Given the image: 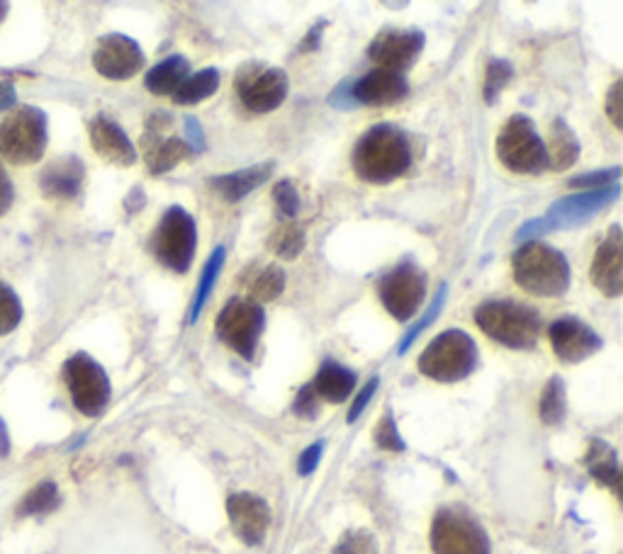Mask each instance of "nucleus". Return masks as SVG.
Returning <instances> with one entry per match:
<instances>
[{
    "label": "nucleus",
    "instance_id": "a878e982",
    "mask_svg": "<svg viewBox=\"0 0 623 554\" xmlns=\"http://www.w3.org/2000/svg\"><path fill=\"white\" fill-rule=\"evenodd\" d=\"M545 156H548V168L553 171H565L570 168L572 163L578 161L580 156V144L575 134L568 127L563 120L553 122L551 130V146H545Z\"/></svg>",
    "mask_w": 623,
    "mask_h": 554
},
{
    "label": "nucleus",
    "instance_id": "f3484780",
    "mask_svg": "<svg viewBox=\"0 0 623 554\" xmlns=\"http://www.w3.org/2000/svg\"><path fill=\"white\" fill-rule=\"evenodd\" d=\"M548 336H551V346L555 350V356L563 362H582L602 348V338L596 336L588 324H582L580 319H572V317L558 319L555 324H551Z\"/></svg>",
    "mask_w": 623,
    "mask_h": 554
},
{
    "label": "nucleus",
    "instance_id": "f03ea898",
    "mask_svg": "<svg viewBox=\"0 0 623 554\" xmlns=\"http://www.w3.org/2000/svg\"><path fill=\"white\" fill-rule=\"evenodd\" d=\"M514 280L535 297H560L570 287V263L560 250L527 242L514 254Z\"/></svg>",
    "mask_w": 623,
    "mask_h": 554
},
{
    "label": "nucleus",
    "instance_id": "2f4dec72",
    "mask_svg": "<svg viewBox=\"0 0 623 554\" xmlns=\"http://www.w3.org/2000/svg\"><path fill=\"white\" fill-rule=\"evenodd\" d=\"M268 246L276 250L280 258H288V260L297 258V256H300V250L305 248V232L293 222L280 224L278 229L273 232Z\"/></svg>",
    "mask_w": 623,
    "mask_h": 554
},
{
    "label": "nucleus",
    "instance_id": "dca6fc26",
    "mask_svg": "<svg viewBox=\"0 0 623 554\" xmlns=\"http://www.w3.org/2000/svg\"><path fill=\"white\" fill-rule=\"evenodd\" d=\"M227 513L234 535L244 545L256 547L264 543L270 525V509L264 499L254 494H232L227 501Z\"/></svg>",
    "mask_w": 623,
    "mask_h": 554
},
{
    "label": "nucleus",
    "instance_id": "09e8293b",
    "mask_svg": "<svg viewBox=\"0 0 623 554\" xmlns=\"http://www.w3.org/2000/svg\"><path fill=\"white\" fill-rule=\"evenodd\" d=\"M8 8H10L8 0H0V22L6 20V16H8Z\"/></svg>",
    "mask_w": 623,
    "mask_h": 554
},
{
    "label": "nucleus",
    "instance_id": "a18cd8bd",
    "mask_svg": "<svg viewBox=\"0 0 623 554\" xmlns=\"http://www.w3.org/2000/svg\"><path fill=\"white\" fill-rule=\"evenodd\" d=\"M321 450H324V443H315L312 448H307L303 452V458H300V474H312L317 470V464H319V458H321Z\"/></svg>",
    "mask_w": 623,
    "mask_h": 554
},
{
    "label": "nucleus",
    "instance_id": "cd10ccee",
    "mask_svg": "<svg viewBox=\"0 0 623 554\" xmlns=\"http://www.w3.org/2000/svg\"><path fill=\"white\" fill-rule=\"evenodd\" d=\"M285 289V273L278 266H266L246 280V293L252 301H273Z\"/></svg>",
    "mask_w": 623,
    "mask_h": 554
},
{
    "label": "nucleus",
    "instance_id": "6e6552de",
    "mask_svg": "<svg viewBox=\"0 0 623 554\" xmlns=\"http://www.w3.org/2000/svg\"><path fill=\"white\" fill-rule=\"evenodd\" d=\"M266 314L256 301L229 299L217 317V336L242 358L252 360L258 338L264 334Z\"/></svg>",
    "mask_w": 623,
    "mask_h": 554
},
{
    "label": "nucleus",
    "instance_id": "4468645a",
    "mask_svg": "<svg viewBox=\"0 0 623 554\" xmlns=\"http://www.w3.org/2000/svg\"><path fill=\"white\" fill-rule=\"evenodd\" d=\"M619 193H621V187H619V183H614L606 187H596V191H582L578 195L558 199V203L551 207V212H548L541 219L545 232L560 229V226H575V224L592 219L596 212H602L604 207L616 203Z\"/></svg>",
    "mask_w": 623,
    "mask_h": 554
},
{
    "label": "nucleus",
    "instance_id": "20e7f679",
    "mask_svg": "<svg viewBox=\"0 0 623 554\" xmlns=\"http://www.w3.org/2000/svg\"><path fill=\"white\" fill-rule=\"evenodd\" d=\"M47 115L40 107H18L0 122V156L12 166H32L47 151Z\"/></svg>",
    "mask_w": 623,
    "mask_h": 554
},
{
    "label": "nucleus",
    "instance_id": "7ed1b4c3",
    "mask_svg": "<svg viewBox=\"0 0 623 554\" xmlns=\"http://www.w3.org/2000/svg\"><path fill=\"white\" fill-rule=\"evenodd\" d=\"M476 321L484 336L514 350L533 348L541 336L539 314L512 299L484 301L476 311Z\"/></svg>",
    "mask_w": 623,
    "mask_h": 554
},
{
    "label": "nucleus",
    "instance_id": "ea45409f",
    "mask_svg": "<svg viewBox=\"0 0 623 554\" xmlns=\"http://www.w3.org/2000/svg\"><path fill=\"white\" fill-rule=\"evenodd\" d=\"M376 443L382 450H390V452H402L405 450V440L400 438V433H397V425H395L390 416H385V419L380 421L378 431H376Z\"/></svg>",
    "mask_w": 623,
    "mask_h": 554
},
{
    "label": "nucleus",
    "instance_id": "f8f14e48",
    "mask_svg": "<svg viewBox=\"0 0 623 554\" xmlns=\"http://www.w3.org/2000/svg\"><path fill=\"white\" fill-rule=\"evenodd\" d=\"M239 98L244 107L256 115L278 110L288 98V75L283 69L252 66L239 79Z\"/></svg>",
    "mask_w": 623,
    "mask_h": 554
},
{
    "label": "nucleus",
    "instance_id": "ddd939ff",
    "mask_svg": "<svg viewBox=\"0 0 623 554\" xmlns=\"http://www.w3.org/2000/svg\"><path fill=\"white\" fill-rule=\"evenodd\" d=\"M142 47L124 34H105L93 52L95 71L108 81H130L144 69Z\"/></svg>",
    "mask_w": 623,
    "mask_h": 554
},
{
    "label": "nucleus",
    "instance_id": "c85d7f7f",
    "mask_svg": "<svg viewBox=\"0 0 623 554\" xmlns=\"http://www.w3.org/2000/svg\"><path fill=\"white\" fill-rule=\"evenodd\" d=\"M224 258H227V250H224V246L215 248V254L210 256L207 266H205V270H203V275H201V285H197V289H195V299H193L191 317H188L191 324H195L197 317H201V314H203V309H205V305H207V299H210V295H212V289H215L217 277H219V273H222Z\"/></svg>",
    "mask_w": 623,
    "mask_h": 554
},
{
    "label": "nucleus",
    "instance_id": "37998d69",
    "mask_svg": "<svg viewBox=\"0 0 623 554\" xmlns=\"http://www.w3.org/2000/svg\"><path fill=\"white\" fill-rule=\"evenodd\" d=\"M376 389H378V380H370L364 389H360V394L354 399L351 409H348V423H354L358 416L364 413V409L368 407V401L372 399V394H376Z\"/></svg>",
    "mask_w": 623,
    "mask_h": 554
},
{
    "label": "nucleus",
    "instance_id": "7c9ffc66",
    "mask_svg": "<svg viewBox=\"0 0 623 554\" xmlns=\"http://www.w3.org/2000/svg\"><path fill=\"white\" fill-rule=\"evenodd\" d=\"M61 496H59V489L54 482H42L37 484L28 496L22 499L18 513L20 515H44V513H52L59 509Z\"/></svg>",
    "mask_w": 623,
    "mask_h": 554
},
{
    "label": "nucleus",
    "instance_id": "423d86ee",
    "mask_svg": "<svg viewBox=\"0 0 623 554\" xmlns=\"http://www.w3.org/2000/svg\"><path fill=\"white\" fill-rule=\"evenodd\" d=\"M497 156L512 173H541L548 168L545 144L533 122L523 115L509 120L497 136Z\"/></svg>",
    "mask_w": 623,
    "mask_h": 554
},
{
    "label": "nucleus",
    "instance_id": "473e14b6",
    "mask_svg": "<svg viewBox=\"0 0 623 554\" xmlns=\"http://www.w3.org/2000/svg\"><path fill=\"white\" fill-rule=\"evenodd\" d=\"M22 321L20 297L0 280V336L12 334Z\"/></svg>",
    "mask_w": 623,
    "mask_h": 554
},
{
    "label": "nucleus",
    "instance_id": "c9c22d12",
    "mask_svg": "<svg viewBox=\"0 0 623 554\" xmlns=\"http://www.w3.org/2000/svg\"><path fill=\"white\" fill-rule=\"evenodd\" d=\"M334 554H380V550H378V540L372 537V533L354 531V533H346L339 540V545L334 547Z\"/></svg>",
    "mask_w": 623,
    "mask_h": 554
},
{
    "label": "nucleus",
    "instance_id": "39448f33",
    "mask_svg": "<svg viewBox=\"0 0 623 554\" xmlns=\"http://www.w3.org/2000/svg\"><path fill=\"white\" fill-rule=\"evenodd\" d=\"M478 346L466 331H443L419 356V370L436 382H458L476 370Z\"/></svg>",
    "mask_w": 623,
    "mask_h": 554
},
{
    "label": "nucleus",
    "instance_id": "bb28decb",
    "mask_svg": "<svg viewBox=\"0 0 623 554\" xmlns=\"http://www.w3.org/2000/svg\"><path fill=\"white\" fill-rule=\"evenodd\" d=\"M217 88H219V71L205 69V71H197L195 75H188L171 98L176 100L178 105H197L210 95H215Z\"/></svg>",
    "mask_w": 623,
    "mask_h": 554
},
{
    "label": "nucleus",
    "instance_id": "c756f323",
    "mask_svg": "<svg viewBox=\"0 0 623 554\" xmlns=\"http://www.w3.org/2000/svg\"><path fill=\"white\" fill-rule=\"evenodd\" d=\"M588 464H590V472L596 482H602L606 486H614L619 489V462H616V452L600 443H592V450H590V455H588Z\"/></svg>",
    "mask_w": 623,
    "mask_h": 554
},
{
    "label": "nucleus",
    "instance_id": "9d476101",
    "mask_svg": "<svg viewBox=\"0 0 623 554\" xmlns=\"http://www.w3.org/2000/svg\"><path fill=\"white\" fill-rule=\"evenodd\" d=\"M433 554H490L488 533L468 513L441 511L431 525Z\"/></svg>",
    "mask_w": 623,
    "mask_h": 554
},
{
    "label": "nucleus",
    "instance_id": "79ce46f5",
    "mask_svg": "<svg viewBox=\"0 0 623 554\" xmlns=\"http://www.w3.org/2000/svg\"><path fill=\"white\" fill-rule=\"evenodd\" d=\"M621 91H623V83L621 81H616L614 85H612V91H609V95H606V115H609V120L614 122V127L616 130H621V115H623V107H621Z\"/></svg>",
    "mask_w": 623,
    "mask_h": 554
},
{
    "label": "nucleus",
    "instance_id": "0eeeda50",
    "mask_svg": "<svg viewBox=\"0 0 623 554\" xmlns=\"http://www.w3.org/2000/svg\"><path fill=\"white\" fill-rule=\"evenodd\" d=\"M197 246L195 219L183 207H171L154 234V256L166 268L176 273H188Z\"/></svg>",
    "mask_w": 623,
    "mask_h": 554
},
{
    "label": "nucleus",
    "instance_id": "de8ad7c7",
    "mask_svg": "<svg viewBox=\"0 0 623 554\" xmlns=\"http://www.w3.org/2000/svg\"><path fill=\"white\" fill-rule=\"evenodd\" d=\"M12 103V88L8 83H0V107Z\"/></svg>",
    "mask_w": 623,
    "mask_h": 554
},
{
    "label": "nucleus",
    "instance_id": "b1692460",
    "mask_svg": "<svg viewBox=\"0 0 623 554\" xmlns=\"http://www.w3.org/2000/svg\"><path fill=\"white\" fill-rule=\"evenodd\" d=\"M191 75L188 61L183 57H168L166 61H161L159 66L146 73V91H152L154 95H173L181 88V83Z\"/></svg>",
    "mask_w": 623,
    "mask_h": 554
},
{
    "label": "nucleus",
    "instance_id": "49530a36",
    "mask_svg": "<svg viewBox=\"0 0 623 554\" xmlns=\"http://www.w3.org/2000/svg\"><path fill=\"white\" fill-rule=\"evenodd\" d=\"M185 130H188V136H191V142L195 146V151H201L205 146V138H203V127H201V122L188 117L185 120Z\"/></svg>",
    "mask_w": 623,
    "mask_h": 554
},
{
    "label": "nucleus",
    "instance_id": "f257e3e1",
    "mask_svg": "<svg viewBox=\"0 0 623 554\" xmlns=\"http://www.w3.org/2000/svg\"><path fill=\"white\" fill-rule=\"evenodd\" d=\"M412 166V146L405 132L392 124L368 130L354 148V171L360 181L385 185L405 175Z\"/></svg>",
    "mask_w": 623,
    "mask_h": 554
},
{
    "label": "nucleus",
    "instance_id": "a211bd4d",
    "mask_svg": "<svg viewBox=\"0 0 623 554\" xmlns=\"http://www.w3.org/2000/svg\"><path fill=\"white\" fill-rule=\"evenodd\" d=\"M592 283L606 297H619L623 293V238L619 226H614L602 246L596 248L592 263Z\"/></svg>",
    "mask_w": 623,
    "mask_h": 554
},
{
    "label": "nucleus",
    "instance_id": "393cba45",
    "mask_svg": "<svg viewBox=\"0 0 623 554\" xmlns=\"http://www.w3.org/2000/svg\"><path fill=\"white\" fill-rule=\"evenodd\" d=\"M146 146V166L154 175L166 173L171 168H176L181 161L191 156V146L183 142V138H156L154 142H144Z\"/></svg>",
    "mask_w": 623,
    "mask_h": 554
},
{
    "label": "nucleus",
    "instance_id": "f704fd0d",
    "mask_svg": "<svg viewBox=\"0 0 623 554\" xmlns=\"http://www.w3.org/2000/svg\"><path fill=\"white\" fill-rule=\"evenodd\" d=\"M512 79V66L507 64V61L494 59L490 61L488 73H484V103H494L497 95L502 93V88Z\"/></svg>",
    "mask_w": 623,
    "mask_h": 554
},
{
    "label": "nucleus",
    "instance_id": "2eb2a0df",
    "mask_svg": "<svg viewBox=\"0 0 623 554\" xmlns=\"http://www.w3.org/2000/svg\"><path fill=\"white\" fill-rule=\"evenodd\" d=\"M423 49V34L419 30H385L368 47V57L380 69L402 73L412 66Z\"/></svg>",
    "mask_w": 623,
    "mask_h": 554
},
{
    "label": "nucleus",
    "instance_id": "c03bdc74",
    "mask_svg": "<svg viewBox=\"0 0 623 554\" xmlns=\"http://www.w3.org/2000/svg\"><path fill=\"white\" fill-rule=\"evenodd\" d=\"M12 199H16V187H12V181L6 173L3 163H0V217H3V214L10 209Z\"/></svg>",
    "mask_w": 623,
    "mask_h": 554
},
{
    "label": "nucleus",
    "instance_id": "5701e85b",
    "mask_svg": "<svg viewBox=\"0 0 623 554\" xmlns=\"http://www.w3.org/2000/svg\"><path fill=\"white\" fill-rule=\"evenodd\" d=\"M354 387H356V375L351 370H346L344 365L331 360L321 365V370L317 372V380L312 384L315 394L327 401H334V404H341V401L351 397Z\"/></svg>",
    "mask_w": 623,
    "mask_h": 554
},
{
    "label": "nucleus",
    "instance_id": "58836bf2",
    "mask_svg": "<svg viewBox=\"0 0 623 554\" xmlns=\"http://www.w3.org/2000/svg\"><path fill=\"white\" fill-rule=\"evenodd\" d=\"M621 168H612V171H596L590 175H580V178H572L570 187H582V191H596V187H606L619 183Z\"/></svg>",
    "mask_w": 623,
    "mask_h": 554
},
{
    "label": "nucleus",
    "instance_id": "412c9836",
    "mask_svg": "<svg viewBox=\"0 0 623 554\" xmlns=\"http://www.w3.org/2000/svg\"><path fill=\"white\" fill-rule=\"evenodd\" d=\"M42 193L54 199H71L76 197L83 185V163L73 156L59 158L42 171Z\"/></svg>",
    "mask_w": 623,
    "mask_h": 554
},
{
    "label": "nucleus",
    "instance_id": "6ab92c4d",
    "mask_svg": "<svg viewBox=\"0 0 623 554\" xmlns=\"http://www.w3.org/2000/svg\"><path fill=\"white\" fill-rule=\"evenodd\" d=\"M89 134H91V146L95 148V154L105 158L108 163H112V166L127 168L136 161V151H134V144L130 142V136L124 134L120 124L112 122L110 117L98 115L91 122Z\"/></svg>",
    "mask_w": 623,
    "mask_h": 554
},
{
    "label": "nucleus",
    "instance_id": "a19ab883",
    "mask_svg": "<svg viewBox=\"0 0 623 554\" xmlns=\"http://www.w3.org/2000/svg\"><path fill=\"white\" fill-rule=\"evenodd\" d=\"M295 413L303 416V419H315V416L319 413L317 394H315V389H312V384L303 387L300 394H297V399H295Z\"/></svg>",
    "mask_w": 623,
    "mask_h": 554
},
{
    "label": "nucleus",
    "instance_id": "9b49d317",
    "mask_svg": "<svg viewBox=\"0 0 623 554\" xmlns=\"http://www.w3.org/2000/svg\"><path fill=\"white\" fill-rule=\"evenodd\" d=\"M380 299L397 321H409L427 299V280L415 266H400L382 277Z\"/></svg>",
    "mask_w": 623,
    "mask_h": 554
},
{
    "label": "nucleus",
    "instance_id": "e433bc0d",
    "mask_svg": "<svg viewBox=\"0 0 623 554\" xmlns=\"http://www.w3.org/2000/svg\"><path fill=\"white\" fill-rule=\"evenodd\" d=\"M443 299H446V287H441V289H439V295L433 297L429 311L423 314V317H421V319L412 326V329H409V334L402 338V343H400V356H402V352H407V348L417 341V338L421 336V331L427 329V326H431L436 317H439V311H441V307H443Z\"/></svg>",
    "mask_w": 623,
    "mask_h": 554
},
{
    "label": "nucleus",
    "instance_id": "4be33fe9",
    "mask_svg": "<svg viewBox=\"0 0 623 554\" xmlns=\"http://www.w3.org/2000/svg\"><path fill=\"white\" fill-rule=\"evenodd\" d=\"M273 166L270 163H261V166H252L236 173L219 175V178H212L210 185L227 199V203H239L248 193H254L256 187L264 185L270 178Z\"/></svg>",
    "mask_w": 623,
    "mask_h": 554
},
{
    "label": "nucleus",
    "instance_id": "aec40b11",
    "mask_svg": "<svg viewBox=\"0 0 623 554\" xmlns=\"http://www.w3.org/2000/svg\"><path fill=\"white\" fill-rule=\"evenodd\" d=\"M407 93H409V85L405 75L388 69L370 71L354 85V100L372 107L400 103Z\"/></svg>",
    "mask_w": 623,
    "mask_h": 554
},
{
    "label": "nucleus",
    "instance_id": "1a4fd4ad",
    "mask_svg": "<svg viewBox=\"0 0 623 554\" xmlns=\"http://www.w3.org/2000/svg\"><path fill=\"white\" fill-rule=\"evenodd\" d=\"M64 380L71 401L83 416L103 413L110 401V380L105 370L91 356L79 352L64 365Z\"/></svg>",
    "mask_w": 623,
    "mask_h": 554
},
{
    "label": "nucleus",
    "instance_id": "72a5a7b5",
    "mask_svg": "<svg viewBox=\"0 0 623 554\" xmlns=\"http://www.w3.org/2000/svg\"><path fill=\"white\" fill-rule=\"evenodd\" d=\"M565 413V387L563 382L553 377L548 387L543 389V397H541V419L545 423H558L563 419Z\"/></svg>",
    "mask_w": 623,
    "mask_h": 554
},
{
    "label": "nucleus",
    "instance_id": "4c0bfd02",
    "mask_svg": "<svg viewBox=\"0 0 623 554\" xmlns=\"http://www.w3.org/2000/svg\"><path fill=\"white\" fill-rule=\"evenodd\" d=\"M273 199H276L278 212L288 219H293L297 209H300V195H297L295 185L290 181L276 183V187H273Z\"/></svg>",
    "mask_w": 623,
    "mask_h": 554
}]
</instances>
